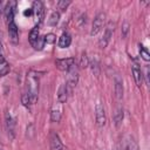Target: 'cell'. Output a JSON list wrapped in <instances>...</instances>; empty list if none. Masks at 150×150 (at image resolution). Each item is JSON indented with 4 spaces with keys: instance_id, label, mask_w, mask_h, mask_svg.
Here are the masks:
<instances>
[{
    "instance_id": "obj_18",
    "label": "cell",
    "mask_w": 150,
    "mask_h": 150,
    "mask_svg": "<svg viewBox=\"0 0 150 150\" xmlns=\"http://www.w3.org/2000/svg\"><path fill=\"white\" fill-rule=\"evenodd\" d=\"M115 94H116L117 100H122V97H123V82L118 77L115 79Z\"/></svg>"
},
{
    "instance_id": "obj_5",
    "label": "cell",
    "mask_w": 150,
    "mask_h": 150,
    "mask_svg": "<svg viewBox=\"0 0 150 150\" xmlns=\"http://www.w3.org/2000/svg\"><path fill=\"white\" fill-rule=\"evenodd\" d=\"M95 120H96V124L98 127H103L105 124V121H107L104 107H103L102 102H100V101L95 105Z\"/></svg>"
},
{
    "instance_id": "obj_16",
    "label": "cell",
    "mask_w": 150,
    "mask_h": 150,
    "mask_svg": "<svg viewBox=\"0 0 150 150\" xmlns=\"http://www.w3.org/2000/svg\"><path fill=\"white\" fill-rule=\"evenodd\" d=\"M39 38H40V27L36 25L32 28V30L29 33V36H28V40H29V43H30L32 47L35 45V42L38 41Z\"/></svg>"
},
{
    "instance_id": "obj_15",
    "label": "cell",
    "mask_w": 150,
    "mask_h": 150,
    "mask_svg": "<svg viewBox=\"0 0 150 150\" xmlns=\"http://www.w3.org/2000/svg\"><path fill=\"white\" fill-rule=\"evenodd\" d=\"M68 94H69V91H68V88H67L66 83H62L59 88V91H57V102L61 103V104L64 103L68 98Z\"/></svg>"
},
{
    "instance_id": "obj_6",
    "label": "cell",
    "mask_w": 150,
    "mask_h": 150,
    "mask_svg": "<svg viewBox=\"0 0 150 150\" xmlns=\"http://www.w3.org/2000/svg\"><path fill=\"white\" fill-rule=\"evenodd\" d=\"M49 149L50 150H67L60 136L55 131H52L49 135Z\"/></svg>"
},
{
    "instance_id": "obj_14",
    "label": "cell",
    "mask_w": 150,
    "mask_h": 150,
    "mask_svg": "<svg viewBox=\"0 0 150 150\" xmlns=\"http://www.w3.org/2000/svg\"><path fill=\"white\" fill-rule=\"evenodd\" d=\"M71 43V36L69 33H62V35L59 38V41H57V46L59 48H68Z\"/></svg>"
},
{
    "instance_id": "obj_24",
    "label": "cell",
    "mask_w": 150,
    "mask_h": 150,
    "mask_svg": "<svg viewBox=\"0 0 150 150\" xmlns=\"http://www.w3.org/2000/svg\"><path fill=\"white\" fill-rule=\"evenodd\" d=\"M89 64L91 66L93 73L97 76V75H98V73H100V63H98V60H97V59H95V60H93L91 62H89Z\"/></svg>"
},
{
    "instance_id": "obj_32",
    "label": "cell",
    "mask_w": 150,
    "mask_h": 150,
    "mask_svg": "<svg viewBox=\"0 0 150 150\" xmlns=\"http://www.w3.org/2000/svg\"><path fill=\"white\" fill-rule=\"evenodd\" d=\"M0 150H1V149H0Z\"/></svg>"
},
{
    "instance_id": "obj_2",
    "label": "cell",
    "mask_w": 150,
    "mask_h": 150,
    "mask_svg": "<svg viewBox=\"0 0 150 150\" xmlns=\"http://www.w3.org/2000/svg\"><path fill=\"white\" fill-rule=\"evenodd\" d=\"M68 73V76H67V82H66V86L68 88V91L71 93L73 89L76 87L77 82H79V68L76 66V63L67 71Z\"/></svg>"
},
{
    "instance_id": "obj_10",
    "label": "cell",
    "mask_w": 150,
    "mask_h": 150,
    "mask_svg": "<svg viewBox=\"0 0 150 150\" xmlns=\"http://www.w3.org/2000/svg\"><path fill=\"white\" fill-rule=\"evenodd\" d=\"M15 8H16V2L15 1H8L5 7H4V14L7 20V22L14 21V14H15Z\"/></svg>"
},
{
    "instance_id": "obj_8",
    "label": "cell",
    "mask_w": 150,
    "mask_h": 150,
    "mask_svg": "<svg viewBox=\"0 0 150 150\" xmlns=\"http://www.w3.org/2000/svg\"><path fill=\"white\" fill-rule=\"evenodd\" d=\"M5 125H6V130L8 132V135L11 136V138L13 139L15 137V118L7 111L5 114Z\"/></svg>"
},
{
    "instance_id": "obj_29",
    "label": "cell",
    "mask_w": 150,
    "mask_h": 150,
    "mask_svg": "<svg viewBox=\"0 0 150 150\" xmlns=\"http://www.w3.org/2000/svg\"><path fill=\"white\" fill-rule=\"evenodd\" d=\"M23 15H25V16H30V15H33V9H32V8H27V9L23 12Z\"/></svg>"
},
{
    "instance_id": "obj_4",
    "label": "cell",
    "mask_w": 150,
    "mask_h": 150,
    "mask_svg": "<svg viewBox=\"0 0 150 150\" xmlns=\"http://www.w3.org/2000/svg\"><path fill=\"white\" fill-rule=\"evenodd\" d=\"M114 27H115V23H112V22H109L107 25L105 30L103 33V36L98 41V47L100 48L103 49V48H105L108 46V43H109V41H110L111 36H112V33H114Z\"/></svg>"
},
{
    "instance_id": "obj_12",
    "label": "cell",
    "mask_w": 150,
    "mask_h": 150,
    "mask_svg": "<svg viewBox=\"0 0 150 150\" xmlns=\"http://www.w3.org/2000/svg\"><path fill=\"white\" fill-rule=\"evenodd\" d=\"M131 71H132V76H134L136 86L138 88H141L142 84H143V73H142V70H141V68L138 67L137 63H134L131 66Z\"/></svg>"
},
{
    "instance_id": "obj_26",
    "label": "cell",
    "mask_w": 150,
    "mask_h": 150,
    "mask_svg": "<svg viewBox=\"0 0 150 150\" xmlns=\"http://www.w3.org/2000/svg\"><path fill=\"white\" fill-rule=\"evenodd\" d=\"M71 4V1H69V0H60V1H57V8L59 9H61V11H66L67 8H68V6Z\"/></svg>"
},
{
    "instance_id": "obj_23",
    "label": "cell",
    "mask_w": 150,
    "mask_h": 150,
    "mask_svg": "<svg viewBox=\"0 0 150 150\" xmlns=\"http://www.w3.org/2000/svg\"><path fill=\"white\" fill-rule=\"evenodd\" d=\"M139 55H141V57H142L144 61H146V62L150 60V54H149L148 49L144 48L143 46H139Z\"/></svg>"
},
{
    "instance_id": "obj_13",
    "label": "cell",
    "mask_w": 150,
    "mask_h": 150,
    "mask_svg": "<svg viewBox=\"0 0 150 150\" xmlns=\"http://www.w3.org/2000/svg\"><path fill=\"white\" fill-rule=\"evenodd\" d=\"M61 117H62V104L57 102L50 110V120L53 122H60Z\"/></svg>"
},
{
    "instance_id": "obj_17",
    "label": "cell",
    "mask_w": 150,
    "mask_h": 150,
    "mask_svg": "<svg viewBox=\"0 0 150 150\" xmlns=\"http://www.w3.org/2000/svg\"><path fill=\"white\" fill-rule=\"evenodd\" d=\"M9 64L6 61V59L2 56V54H0V76H6L9 73Z\"/></svg>"
},
{
    "instance_id": "obj_20",
    "label": "cell",
    "mask_w": 150,
    "mask_h": 150,
    "mask_svg": "<svg viewBox=\"0 0 150 150\" xmlns=\"http://www.w3.org/2000/svg\"><path fill=\"white\" fill-rule=\"evenodd\" d=\"M59 20H60V12H53L52 14H50V16H49V19H48V25L49 26H56L57 23H59Z\"/></svg>"
},
{
    "instance_id": "obj_21",
    "label": "cell",
    "mask_w": 150,
    "mask_h": 150,
    "mask_svg": "<svg viewBox=\"0 0 150 150\" xmlns=\"http://www.w3.org/2000/svg\"><path fill=\"white\" fill-rule=\"evenodd\" d=\"M124 149L125 150H138L136 141L131 137H128V139L125 141V144H124Z\"/></svg>"
},
{
    "instance_id": "obj_1",
    "label": "cell",
    "mask_w": 150,
    "mask_h": 150,
    "mask_svg": "<svg viewBox=\"0 0 150 150\" xmlns=\"http://www.w3.org/2000/svg\"><path fill=\"white\" fill-rule=\"evenodd\" d=\"M40 89V74L35 70H29L26 76V95L28 96L30 104H35L39 98Z\"/></svg>"
},
{
    "instance_id": "obj_22",
    "label": "cell",
    "mask_w": 150,
    "mask_h": 150,
    "mask_svg": "<svg viewBox=\"0 0 150 150\" xmlns=\"http://www.w3.org/2000/svg\"><path fill=\"white\" fill-rule=\"evenodd\" d=\"M43 40H45V43H47V45H53V43H55V41H56V35L53 34V33H48L47 35L43 36Z\"/></svg>"
},
{
    "instance_id": "obj_27",
    "label": "cell",
    "mask_w": 150,
    "mask_h": 150,
    "mask_svg": "<svg viewBox=\"0 0 150 150\" xmlns=\"http://www.w3.org/2000/svg\"><path fill=\"white\" fill-rule=\"evenodd\" d=\"M89 66V60H88V56L86 53H83L81 55V60H80V67L81 68H86Z\"/></svg>"
},
{
    "instance_id": "obj_9",
    "label": "cell",
    "mask_w": 150,
    "mask_h": 150,
    "mask_svg": "<svg viewBox=\"0 0 150 150\" xmlns=\"http://www.w3.org/2000/svg\"><path fill=\"white\" fill-rule=\"evenodd\" d=\"M56 68L62 70V71H68L74 64H75V59L74 57H66V59H57L55 61Z\"/></svg>"
},
{
    "instance_id": "obj_30",
    "label": "cell",
    "mask_w": 150,
    "mask_h": 150,
    "mask_svg": "<svg viewBox=\"0 0 150 150\" xmlns=\"http://www.w3.org/2000/svg\"><path fill=\"white\" fill-rule=\"evenodd\" d=\"M4 11V7H2V1H0V13Z\"/></svg>"
},
{
    "instance_id": "obj_31",
    "label": "cell",
    "mask_w": 150,
    "mask_h": 150,
    "mask_svg": "<svg viewBox=\"0 0 150 150\" xmlns=\"http://www.w3.org/2000/svg\"><path fill=\"white\" fill-rule=\"evenodd\" d=\"M0 54H2V46H1V42H0Z\"/></svg>"
},
{
    "instance_id": "obj_25",
    "label": "cell",
    "mask_w": 150,
    "mask_h": 150,
    "mask_svg": "<svg viewBox=\"0 0 150 150\" xmlns=\"http://www.w3.org/2000/svg\"><path fill=\"white\" fill-rule=\"evenodd\" d=\"M45 40H43V36H40L39 39H38V41L35 42V45L33 46V48L35 49V50H42L43 49V47H45Z\"/></svg>"
},
{
    "instance_id": "obj_19",
    "label": "cell",
    "mask_w": 150,
    "mask_h": 150,
    "mask_svg": "<svg viewBox=\"0 0 150 150\" xmlns=\"http://www.w3.org/2000/svg\"><path fill=\"white\" fill-rule=\"evenodd\" d=\"M123 117H124V114H123V109L122 108H117L115 115H114V122H115V125L116 127H120L122 121H123Z\"/></svg>"
},
{
    "instance_id": "obj_11",
    "label": "cell",
    "mask_w": 150,
    "mask_h": 150,
    "mask_svg": "<svg viewBox=\"0 0 150 150\" xmlns=\"http://www.w3.org/2000/svg\"><path fill=\"white\" fill-rule=\"evenodd\" d=\"M8 35H9V41L13 45H18V42H19V32H18V27H16L14 21L8 22Z\"/></svg>"
},
{
    "instance_id": "obj_7",
    "label": "cell",
    "mask_w": 150,
    "mask_h": 150,
    "mask_svg": "<svg viewBox=\"0 0 150 150\" xmlns=\"http://www.w3.org/2000/svg\"><path fill=\"white\" fill-rule=\"evenodd\" d=\"M32 9H33V14L36 18L38 26H40V23L45 19V7H43V4L41 1H34L33 6H32Z\"/></svg>"
},
{
    "instance_id": "obj_3",
    "label": "cell",
    "mask_w": 150,
    "mask_h": 150,
    "mask_svg": "<svg viewBox=\"0 0 150 150\" xmlns=\"http://www.w3.org/2000/svg\"><path fill=\"white\" fill-rule=\"evenodd\" d=\"M104 22H105V14H104L103 12H100V13L95 16V19H94V21H93V26H91L90 35H91V36L96 35V34L103 28Z\"/></svg>"
},
{
    "instance_id": "obj_28",
    "label": "cell",
    "mask_w": 150,
    "mask_h": 150,
    "mask_svg": "<svg viewBox=\"0 0 150 150\" xmlns=\"http://www.w3.org/2000/svg\"><path fill=\"white\" fill-rule=\"evenodd\" d=\"M128 32H129V23L125 21V22L123 23V26H122V36L125 38L127 34H128Z\"/></svg>"
}]
</instances>
